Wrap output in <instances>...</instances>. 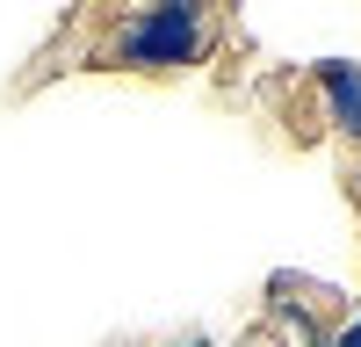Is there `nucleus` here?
I'll use <instances>...</instances> for the list:
<instances>
[{"mask_svg":"<svg viewBox=\"0 0 361 347\" xmlns=\"http://www.w3.org/2000/svg\"><path fill=\"white\" fill-rule=\"evenodd\" d=\"M224 44H231V15L224 8H188V0H159V8H87L66 29V66L58 73L173 80V73H202Z\"/></svg>","mask_w":361,"mask_h":347,"instance_id":"obj_1","label":"nucleus"},{"mask_svg":"<svg viewBox=\"0 0 361 347\" xmlns=\"http://www.w3.org/2000/svg\"><path fill=\"white\" fill-rule=\"evenodd\" d=\"M173 347H209V340H173Z\"/></svg>","mask_w":361,"mask_h":347,"instance_id":"obj_2","label":"nucleus"}]
</instances>
